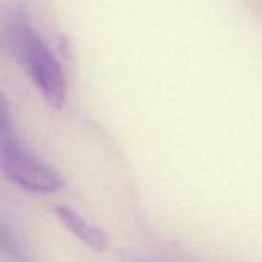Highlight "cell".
Listing matches in <instances>:
<instances>
[{
    "label": "cell",
    "instance_id": "obj_1",
    "mask_svg": "<svg viewBox=\"0 0 262 262\" xmlns=\"http://www.w3.org/2000/svg\"><path fill=\"white\" fill-rule=\"evenodd\" d=\"M2 40L5 49L26 72L45 101L54 109H63L68 97L63 69L43 37L21 12L12 14L5 21Z\"/></svg>",
    "mask_w": 262,
    "mask_h": 262
},
{
    "label": "cell",
    "instance_id": "obj_2",
    "mask_svg": "<svg viewBox=\"0 0 262 262\" xmlns=\"http://www.w3.org/2000/svg\"><path fill=\"white\" fill-rule=\"evenodd\" d=\"M0 167L11 183L28 192L55 193L64 187L63 177L28 150L12 132L0 135Z\"/></svg>",
    "mask_w": 262,
    "mask_h": 262
},
{
    "label": "cell",
    "instance_id": "obj_3",
    "mask_svg": "<svg viewBox=\"0 0 262 262\" xmlns=\"http://www.w3.org/2000/svg\"><path fill=\"white\" fill-rule=\"evenodd\" d=\"M54 213L58 218V221L81 243H84L88 247H91L95 252H103L107 247V236L103 230H100L97 226L86 221L81 215H78L75 210L66 206H55Z\"/></svg>",
    "mask_w": 262,
    "mask_h": 262
},
{
    "label": "cell",
    "instance_id": "obj_4",
    "mask_svg": "<svg viewBox=\"0 0 262 262\" xmlns=\"http://www.w3.org/2000/svg\"><path fill=\"white\" fill-rule=\"evenodd\" d=\"M0 261L2 262H32L25 253L9 226L0 218Z\"/></svg>",
    "mask_w": 262,
    "mask_h": 262
},
{
    "label": "cell",
    "instance_id": "obj_5",
    "mask_svg": "<svg viewBox=\"0 0 262 262\" xmlns=\"http://www.w3.org/2000/svg\"><path fill=\"white\" fill-rule=\"evenodd\" d=\"M11 132V111L5 95L0 91V135Z\"/></svg>",
    "mask_w": 262,
    "mask_h": 262
}]
</instances>
